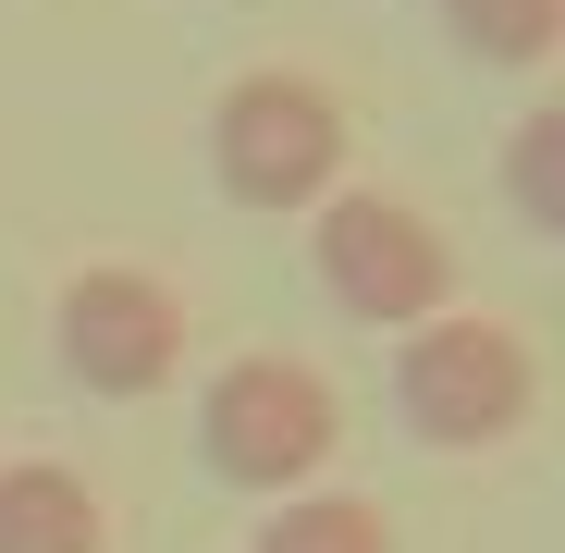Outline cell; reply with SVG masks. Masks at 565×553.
Segmentation results:
<instances>
[{
  "instance_id": "obj_1",
  "label": "cell",
  "mask_w": 565,
  "mask_h": 553,
  "mask_svg": "<svg viewBox=\"0 0 565 553\" xmlns=\"http://www.w3.org/2000/svg\"><path fill=\"white\" fill-rule=\"evenodd\" d=\"M344 148H356L344 99H332L320 74H296V62H258V74H234L222 99H210V184H222L234 210H258V222L320 210L332 184H344Z\"/></svg>"
},
{
  "instance_id": "obj_2",
  "label": "cell",
  "mask_w": 565,
  "mask_h": 553,
  "mask_svg": "<svg viewBox=\"0 0 565 553\" xmlns=\"http://www.w3.org/2000/svg\"><path fill=\"white\" fill-rule=\"evenodd\" d=\"M332 443H344V394L282 344L222 357L198 382V468L222 492H308L332 468Z\"/></svg>"
},
{
  "instance_id": "obj_3",
  "label": "cell",
  "mask_w": 565,
  "mask_h": 553,
  "mask_svg": "<svg viewBox=\"0 0 565 553\" xmlns=\"http://www.w3.org/2000/svg\"><path fill=\"white\" fill-rule=\"evenodd\" d=\"M394 418L418 430V455H492L541 418V357L504 332V320H418L394 332Z\"/></svg>"
},
{
  "instance_id": "obj_4",
  "label": "cell",
  "mask_w": 565,
  "mask_h": 553,
  "mask_svg": "<svg viewBox=\"0 0 565 553\" xmlns=\"http://www.w3.org/2000/svg\"><path fill=\"white\" fill-rule=\"evenodd\" d=\"M308 270H320V296L369 332H418L455 308V246L430 210L382 198V184H332L320 222H308Z\"/></svg>"
},
{
  "instance_id": "obj_5",
  "label": "cell",
  "mask_w": 565,
  "mask_h": 553,
  "mask_svg": "<svg viewBox=\"0 0 565 553\" xmlns=\"http://www.w3.org/2000/svg\"><path fill=\"white\" fill-rule=\"evenodd\" d=\"M50 344H62V382L74 394L148 406V394H172V369H184V296L160 284V270H136V258H99V270L62 284Z\"/></svg>"
},
{
  "instance_id": "obj_6",
  "label": "cell",
  "mask_w": 565,
  "mask_h": 553,
  "mask_svg": "<svg viewBox=\"0 0 565 553\" xmlns=\"http://www.w3.org/2000/svg\"><path fill=\"white\" fill-rule=\"evenodd\" d=\"M99 541H111V517L86 492V468H62V455L0 468V553H99Z\"/></svg>"
},
{
  "instance_id": "obj_7",
  "label": "cell",
  "mask_w": 565,
  "mask_h": 553,
  "mask_svg": "<svg viewBox=\"0 0 565 553\" xmlns=\"http://www.w3.org/2000/svg\"><path fill=\"white\" fill-rule=\"evenodd\" d=\"M430 13H443V38L467 62H492V74H529V62L565 50V0H430Z\"/></svg>"
},
{
  "instance_id": "obj_8",
  "label": "cell",
  "mask_w": 565,
  "mask_h": 553,
  "mask_svg": "<svg viewBox=\"0 0 565 553\" xmlns=\"http://www.w3.org/2000/svg\"><path fill=\"white\" fill-rule=\"evenodd\" d=\"M492 184H504V210L541 234V246H565V99H541L516 136H504V160H492Z\"/></svg>"
},
{
  "instance_id": "obj_9",
  "label": "cell",
  "mask_w": 565,
  "mask_h": 553,
  "mask_svg": "<svg viewBox=\"0 0 565 553\" xmlns=\"http://www.w3.org/2000/svg\"><path fill=\"white\" fill-rule=\"evenodd\" d=\"M246 553H394V517L356 504V492H282Z\"/></svg>"
}]
</instances>
